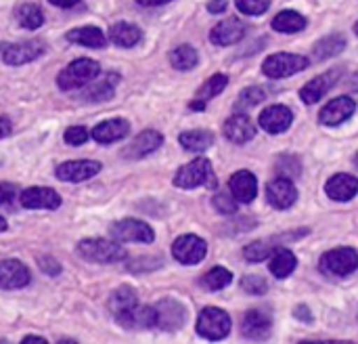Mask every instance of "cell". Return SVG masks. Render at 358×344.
<instances>
[{
	"label": "cell",
	"mask_w": 358,
	"mask_h": 344,
	"mask_svg": "<svg viewBox=\"0 0 358 344\" xmlns=\"http://www.w3.org/2000/svg\"><path fill=\"white\" fill-rule=\"evenodd\" d=\"M78 254L90 263H101V265H113L126 259V250L117 242L99 240V238L82 240L78 244Z\"/></svg>",
	"instance_id": "obj_1"
},
{
	"label": "cell",
	"mask_w": 358,
	"mask_h": 344,
	"mask_svg": "<svg viewBox=\"0 0 358 344\" xmlns=\"http://www.w3.org/2000/svg\"><path fill=\"white\" fill-rule=\"evenodd\" d=\"M99 71H101V65L94 59H76L65 69H61V74L57 76V84L63 90L82 88L90 84L99 76Z\"/></svg>",
	"instance_id": "obj_2"
},
{
	"label": "cell",
	"mask_w": 358,
	"mask_h": 344,
	"mask_svg": "<svg viewBox=\"0 0 358 344\" xmlns=\"http://www.w3.org/2000/svg\"><path fill=\"white\" fill-rule=\"evenodd\" d=\"M231 332V317L216 307H208L201 311L197 319V334L208 340H222Z\"/></svg>",
	"instance_id": "obj_3"
},
{
	"label": "cell",
	"mask_w": 358,
	"mask_h": 344,
	"mask_svg": "<svg viewBox=\"0 0 358 344\" xmlns=\"http://www.w3.org/2000/svg\"><path fill=\"white\" fill-rule=\"evenodd\" d=\"M46 53V46L42 40H25V42H2L0 44V59L6 65H23L29 61H36Z\"/></svg>",
	"instance_id": "obj_4"
},
{
	"label": "cell",
	"mask_w": 358,
	"mask_h": 344,
	"mask_svg": "<svg viewBox=\"0 0 358 344\" xmlns=\"http://www.w3.org/2000/svg\"><path fill=\"white\" fill-rule=\"evenodd\" d=\"M319 267L325 275L344 277L358 269V254L352 248H336V250L323 254Z\"/></svg>",
	"instance_id": "obj_5"
},
{
	"label": "cell",
	"mask_w": 358,
	"mask_h": 344,
	"mask_svg": "<svg viewBox=\"0 0 358 344\" xmlns=\"http://www.w3.org/2000/svg\"><path fill=\"white\" fill-rule=\"evenodd\" d=\"M310 65V61L302 55H292V53H277V55H271L264 65H262V71L268 76V78H287V76H294L302 69H306Z\"/></svg>",
	"instance_id": "obj_6"
},
{
	"label": "cell",
	"mask_w": 358,
	"mask_h": 344,
	"mask_svg": "<svg viewBox=\"0 0 358 344\" xmlns=\"http://www.w3.org/2000/svg\"><path fill=\"white\" fill-rule=\"evenodd\" d=\"M208 183H212V164L206 158L189 162L174 177V185L180 189H195V187L208 185Z\"/></svg>",
	"instance_id": "obj_7"
},
{
	"label": "cell",
	"mask_w": 358,
	"mask_h": 344,
	"mask_svg": "<svg viewBox=\"0 0 358 344\" xmlns=\"http://www.w3.org/2000/svg\"><path fill=\"white\" fill-rule=\"evenodd\" d=\"M153 309H155V328H159L164 332H176L187 322L185 307L180 303L172 301V298L159 301Z\"/></svg>",
	"instance_id": "obj_8"
},
{
	"label": "cell",
	"mask_w": 358,
	"mask_h": 344,
	"mask_svg": "<svg viewBox=\"0 0 358 344\" xmlns=\"http://www.w3.org/2000/svg\"><path fill=\"white\" fill-rule=\"evenodd\" d=\"M208 244L197 235H180L172 244V254L182 265H197L206 259Z\"/></svg>",
	"instance_id": "obj_9"
},
{
	"label": "cell",
	"mask_w": 358,
	"mask_h": 344,
	"mask_svg": "<svg viewBox=\"0 0 358 344\" xmlns=\"http://www.w3.org/2000/svg\"><path fill=\"white\" fill-rule=\"evenodd\" d=\"M111 235L117 242H138V244H151L155 240L153 229L136 219H124L111 227Z\"/></svg>",
	"instance_id": "obj_10"
},
{
	"label": "cell",
	"mask_w": 358,
	"mask_h": 344,
	"mask_svg": "<svg viewBox=\"0 0 358 344\" xmlns=\"http://www.w3.org/2000/svg\"><path fill=\"white\" fill-rule=\"evenodd\" d=\"M136 307H138V296H136V292H134L130 286L117 288V290L111 294L109 303H107L109 313H111V315L115 317V322H120L124 328H126V324H128V319H130V315L134 313Z\"/></svg>",
	"instance_id": "obj_11"
},
{
	"label": "cell",
	"mask_w": 358,
	"mask_h": 344,
	"mask_svg": "<svg viewBox=\"0 0 358 344\" xmlns=\"http://www.w3.org/2000/svg\"><path fill=\"white\" fill-rule=\"evenodd\" d=\"M19 202L29 210H57L61 206V198L55 189L48 187H29L21 191Z\"/></svg>",
	"instance_id": "obj_12"
},
{
	"label": "cell",
	"mask_w": 358,
	"mask_h": 344,
	"mask_svg": "<svg viewBox=\"0 0 358 344\" xmlns=\"http://www.w3.org/2000/svg\"><path fill=\"white\" fill-rule=\"evenodd\" d=\"M101 172V164L92 160H76V162H65L57 166V179L67 181V183H82Z\"/></svg>",
	"instance_id": "obj_13"
},
{
	"label": "cell",
	"mask_w": 358,
	"mask_h": 344,
	"mask_svg": "<svg viewBox=\"0 0 358 344\" xmlns=\"http://www.w3.org/2000/svg\"><path fill=\"white\" fill-rule=\"evenodd\" d=\"M29 269L15 259L0 263V290H19L29 284Z\"/></svg>",
	"instance_id": "obj_14"
},
{
	"label": "cell",
	"mask_w": 358,
	"mask_h": 344,
	"mask_svg": "<svg viewBox=\"0 0 358 344\" xmlns=\"http://www.w3.org/2000/svg\"><path fill=\"white\" fill-rule=\"evenodd\" d=\"M266 198H268L271 206H275V208H279V210H287V208H292V206L296 204L298 191H296L292 179L279 177V179H275V181L268 183V187H266Z\"/></svg>",
	"instance_id": "obj_15"
},
{
	"label": "cell",
	"mask_w": 358,
	"mask_h": 344,
	"mask_svg": "<svg viewBox=\"0 0 358 344\" xmlns=\"http://www.w3.org/2000/svg\"><path fill=\"white\" fill-rule=\"evenodd\" d=\"M130 132V124L128 120L124 118H113V120H105V122H99L90 137L101 143V145H109V143H115V141H122L124 137H128Z\"/></svg>",
	"instance_id": "obj_16"
},
{
	"label": "cell",
	"mask_w": 358,
	"mask_h": 344,
	"mask_svg": "<svg viewBox=\"0 0 358 344\" xmlns=\"http://www.w3.org/2000/svg\"><path fill=\"white\" fill-rule=\"evenodd\" d=\"M292 120H294V113L285 105H271L260 113V126L271 135L285 132L292 126Z\"/></svg>",
	"instance_id": "obj_17"
},
{
	"label": "cell",
	"mask_w": 358,
	"mask_h": 344,
	"mask_svg": "<svg viewBox=\"0 0 358 344\" xmlns=\"http://www.w3.org/2000/svg\"><path fill=\"white\" fill-rule=\"evenodd\" d=\"M229 189L233 193V198L241 204H250L254 202L256 193H258V181L250 170H239L231 177L229 181Z\"/></svg>",
	"instance_id": "obj_18"
},
{
	"label": "cell",
	"mask_w": 358,
	"mask_h": 344,
	"mask_svg": "<svg viewBox=\"0 0 358 344\" xmlns=\"http://www.w3.org/2000/svg\"><path fill=\"white\" fill-rule=\"evenodd\" d=\"M357 109V103L350 97H338L331 103H327V107L321 111V122L325 126H338L342 122H346Z\"/></svg>",
	"instance_id": "obj_19"
},
{
	"label": "cell",
	"mask_w": 358,
	"mask_h": 344,
	"mask_svg": "<svg viewBox=\"0 0 358 344\" xmlns=\"http://www.w3.org/2000/svg\"><path fill=\"white\" fill-rule=\"evenodd\" d=\"M224 137L229 141L237 143V145H243V143H248V141H252L256 137V126L248 116L237 113V116H233V118H229L224 122Z\"/></svg>",
	"instance_id": "obj_20"
},
{
	"label": "cell",
	"mask_w": 358,
	"mask_h": 344,
	"mask_svg": "<svg viewBox=\"0 0 358 344\" xmlns=\"http://www.w3.org/2000/svg\"><path fill=\"white\" fill-rule=\"evenodd\" d=\"M245 36V25L239 19H224L220 21L212 32H210V40L218 46H229L239 42Z\"/></svg>",
	"instance_id": "obj_21"
},
{
	"label": "cell",
	"mask_w": 358,
	"mask_h": 344,
	"mask_svg": "<svg viewBox=\"0 0 358 344\" xmlns=\"http://www.w3.org/2000/svg\"><path fill=\"white\" fill-rule=\"evenodd\" d=\"M336 82H338V69H331V71H327V74H321V76H317L315 80H310L308 84H304V88L300 90V97H302L304 103L313 105V103L321 101V99L325 97V92H327Z\"/></svg>",
	"instance_id": "obj_22"
},
{
	"label": "cell",
	"mask_w": 358,
	"mask_h": 344,
	"mask_svg": "<svg viewBox=\"0 0 358 344\" xmlns=\"http://www.w3.org/2000/svg\"><path fill=\"white\" fill-rule=\"evenodd\" d=\"M325 191L336 202H348L358 193V179L352 174H336L327 181Z\"/></svg>",
	"instance_id": "obj_23"
},
{
	"label": "cell",
	"mask_w": 358,
	"mask_h": 344,
	"mask_svg": "<svg viewBox=\"0 0 358 344\" xmlns=\"http://www.w3.org/2000/svg\"><path fill=\"white\" fill-rule=\"evenodd\" d=\"M162 143H164V137L157 130H143L138 137H134V141L124 151V156H128L132 160H138V158H145V156L153 153L155 149H159Z\"/></svg>",
	"instance_id": "obj_24"
},
{
	"label": "cell",
	"mask_w": 358,
	"mask_h": 344,
	"mask_svg": "<svg viewBox=\"0 0 358 344\" xmlns=\"http://www.w3.org/2000/svg\"><path fill=\"white\" fill-rule=\"evenodd\" d=\"M241 334L254 340L266 338L271 334V317L264 311H248L241 319Z\"/></svg>",
	"instance_id": "obj_25"
},
{
	"label": "cell",
	"mask_w": 358,
	"mask_h": 344,
	"mask_svg": "<svg viewBox=\"0 0 358 344\" xmlns=\"http://www.w3.org/2000/svg\"><path fill=\"white\" fill-rule=\"evenodd\" d=\"M141 38H143L141 27L134 25V23H128V21H120V23L111 25V29H109V40H111L113 44L122 46V48H132V46H136V44L141 42Z\"/></svg>",
	"instance_id": "obj_26"
},
{
	"label": "cell",
	"mask_w": 358,
	"mask_h": 344,
	"mask_svg": "<svg viewBox=\"0 0 358 344\" xmlns=\"http://www.w3.org/2000/svg\"><path fill=\"white\" fill-rule=\"evenodd\" d=\"M67 40L80 46H88V48H103L107 44L105 34L94 27V25H84V27H76L67 32Z\"/></svg>",
	"instance_id": "obj_27"
},
{
	"label": "cell",
	"mask_w": 358,
	"mask_h": 344,
	"mask_svg": "<svg viewBox=\"0 0 358 344\" xmlns=\"http://www.w3.org/2000/svg\"><path fill=\"white\" fill-rule=\"evenodd\" d=\"M117 82H120V74L109 71V74L101 76V80L94 82V84L84 92V97H86L88 101H107V99L113 97V90H115V84H117Z\"/></svg>",
	"instance_id": "obj_28"
},
{
	"label": "cell",
	"mask_w": 358,
	"mask_h": 344,
	"mask_svg": "<svg viewBox=\"0 0 358 344\" xmlns=\"http://www.w3.org/2000/svg\"><path fill=\"white\" fill-rule=\"evenodd\" d=\"M344 48H346V38L340 36V34H331V36H327V38H323V40H319L315 44L313 55H315L317 61H323V59H329V57L340 55Z\"/></svg>",
	"instance_id": "obj_29"
},
{
	"label": "cell",
	"mask_w": 358,
	"mask_h": 344,
	"mask_svg": "<svg viewBox=\"0 0 358 344\" xmlns=\"http://www.w3.org/2000/svg\"><path fill=\"white\" fill-rule=\"evenodd\" d=\"M296 267H298L296 254L289 252V250H285V248L277 250V252L271 256V273H273L275 277H279V280L287 277Z\"/></svg>",
	"instance_id": "obj_30"
},
{
	"label": "cell",
	"mask_w": 358,
	"mask_h": 344,
	"mask_svg": "<svg viewBox=\"0 0 358 344\" xmlns=\"http://www.w3.org/2000/svg\"><path fill=\"white\" fill-rule=\"evenodd\" d=\"M180 145L187 151H206L214 143V135L210 130H187L180 135Z\"/></svg>",
	"instance_id": "obj_31"
},
{
	"label": "cell",
	"mask_w": 358,
	"mask_h": 344,
	"mask_svg": "<svg viewBox=\"0 0 358 344\" xmlns=\"http://www.w3.org/2000/svg\"><path fill=\"white\" fill-rule=\"evenodd\" d=\"M273 27L283 34H294V32H302L306 27V19L296 11H281L273 19Z\"/></svg>",
	"instance_id": "obj_32"
},
{
	"label": "cell",
	"mask_w": 358,
	"mask_h": 344,
	"mask_svg": "<svg viewBox=\"0 0 358 344\" xmlns=\"http://www.w3.org/2000/svg\"><path fill=\"white\" fill-rule=\"evenodd\" d=\"M15 17H17L19 25H23L25 29H38L44 23V15H42L40 6L31 4V2L19 4L15 11Z\"/></svg>",
	"instance_id": "obj_33"
},
{
	"label": "cell",
	"mask_w": 358,
	"mask_h": 344,
	"mask_svg": "<svg viewBox=\"0 0 358 344\" xmlns=\"http://www.w3.org/2000/svg\"><path fill=\"white\" fill-rule=\"evenodd\" d=\"M197 61H199V55H197V50H195L193 46H189V44H182V46H178V48H174V50L170 53V63H172L176 69H180V71L193 69V67L197 65Z\"/></svg>",
	"instance_id": "obj_34"
},
{
	"label": "cell",
	"mask_w": 358,
	"mask_h": 344,
	"mask_svg": "<svg viewBox=\"0 0 358 344\" xmlns=\"http://www.w3.org/2000/svg\"><path fill=\"white\" fill-rule=\"evenodd\" d=\"M128 330H149V328H155V309L153 307H136L134 313L130 315L128 324H126Z\"/></svg>",
	"instance_id": "obj_35"
},
{
	"label": "cell",
	"mask_w": 358,
	"mask_h": 344,
	"mask_svg": "<svg viewBox=\"0 0 358 344\" xmlns=\"http://www.w3.org/2000/svg\"><path fill=\"white\" fill-rule=\"evenodd\" d=\"M227 84H229V76H224V74H214L201 88H199V92H197V99H201V101H210V99H214V97H218L224 88H227Z\"/></svg>",
	"instance_id": "obj_36"
},
{
	"label": "cell",
	"mask_w": 358,
	"mask_h": 344,
	"mask_svg": "<svg viewBox=\"0 0 358 344\" xmlns=\"http://www.w3.org/2000/svg\"><path fill=\"white\" fill-rule=\"evenodd\" d=\"M231 280H233L231 271H227L222 267H216V269H212V271H208L203 275V286L208 290H222V288H227L231 284Z\"/></svg>",
	"instance_id": "obj_37"
},
{
	"label": "cell",
	"mask_w": 358,
	"mask_h": 344,
	"mask_svg": "<svg viewBox=\"0 0 358 344\" xmlns=\"http://www.w3.org/2000/svg\"><path fill=\"white\" fill-rule=\"evenodd\" d=\"M266 99V92H264V88H260V86H250V88H245L241 95H239V99H237V109H245V107H254V105H260L262 101Z\"/></svg>",
	"instance_id": "obj_38"
},
{
	"label": "cell",
	"mask_w": 358,
	"mask_h": 344,
	"mask_svg": "<svg viewBox=\"0 0 358 344\" xmlns=\"http://www.w3.org/2000/svg\"><path fill=\"white\" fill-rule=\"evenodd\" d=\"M241 288H243V292H248L252 296H260L268 290V284L260 275H248L241 280Z\"/></svg>",
	"instance_id": "obj_39"
},
{
	"label": "cell",
	"mask_w": 358,
	"mask_h": 344,
	"mask_svg": "<svg viewBox=\"0 0 358 344\" xmlns=\"http://www.w3.org/2000/svg\"><path fill=\"white\" fill-rule=\"evenodd\" d=\"M235 4L243 15H262L268 11L271 0H235Z\"/></svg>",
	"instance_id": "obj_40"
},
{
	"label": "cell",
	"mask_w": 358,
	"mask_h": 344,
	"mask_svg": "<svg viewBox=\"0 0 358 344\" xmlns=\"http://www.w3.org/2000/svg\"><path fill=\"white\" fill-rule=\"evenodd\" d=\"M243 256L250 263H260V261H264V259L271 256V250H268V246L264 242H254V244H250V246L243 248Z\"/></svg>",
	"instance_id": "obj_41"
},
{
	"label": "cell",
	"mask_w": 358,
	"mask_h": 344,
	"mask_svg": "<svg viewBox=\"0 0 358 344\" xmlns=\"http://www.w3.org/2000/svg\"><path fill=\"white\" fill-rule=\"evenodd\" d=\"M88 137H90V132H88L84 126H69V128L65 130V135H63L65 143H67V145H73V147L84 145V143L88 141Z\"/></svg>",
	"instance_id": "obj_42"
},
{
	"label": "cell",
	"mask_w": 358,
	"mask_h": 344,
	"mask_svg": "<svg viewBox=\"0 0 358 344\" xmlns=\"http://www.w3.org/2000/svg\"><path fill=\"white\" fill-rule=\"evenodd\" d=\"M214 208L222 214H235L237 200L233 198V193H216L214 195Z\"/></svg>",
	"instance_id": "obj_43"
},
{
	"label": "cell",
	"mask_w": 358,
	"mask_h": 344,
	"mask_svg": "<svg viewBox=\"0 0 358 344\" xmlns=\"http://www.w3.org/2000/svg\"><path fill=\"white\" fill-rule=\"evenodd\" d=\"M38 265H40V269H42L46 275H50V277H55V275L61 273V265H59L55 259H50V256H42V259L38 261Z\"/></svg>",
	"instance_id": "obj_44"
},
{
	"label": "cell",
	"mask_w": 358,
	"mask_h": 344,
	"mask_svg": "<svg viewBox=\"0 0 358 344\" xmlns=\"http://www.w3.org/2000/svg\"><path fill=\"white\" fill-rule=\"evenodd\" d=\"M13 195H15V187H13V185H4V183H0V204L10 202V200H13Z\"/></svg>",
	"instance_id": "obj_45"
},
{
	"label": "cell",
	"mask_w": 358,
	"mask_h": 344,
	"mask_svg": "<svg viewBox=\"0 0 358 344\" xmlns=\"http://www.w3.org/2000/svg\"><path fill=\"white\" fill-rule=\"evenodd\" d=\"M227 6H229L227 0H210L208 2V11L210 13H222V11H227Z\"/></svg>",
	"instance_id": "obj_46"
},
{
	"label": "cell",
	"mask_w": 358,
	"mask_h": 344,
	"mask_svg": "<svg viewBox=\"0 0 358 344\" xmlns=\"http://www.w3.org/2000/svg\"><path fill=\"white\" fill-rule=\"evenodd\" d=\"M10 132H13V124H10V120H8V118H4V116H0V139L8 137Z\"/></svg>",
	"instance_id": "obj_47"
},
{
	"label": "cell",
	"mask_w": 358,
	"mask_h": 344,
	"mask_svg": "<svg viewBox=\"0 0 358 344\" xmlns=\"http://www.w3.org/2000/svg\"><path fill=\"white\" fill-rule=\"evenodd\" d=\"M50 4H55V6H59V8H71V6H76L78 2H82V0H48Z\"/></svg>",
	"instance_id": "obj_48"
},
{
	"label": "cell",
	"mask_w": 358,
	"mask_h": 344,
	"mask_svg": "<svg viewBox=\"0 0 358 344\" xmlns=\"http://www.w3.org/2000/svg\"><path fill=\"white\" fill-rule=\"evenodd\" d=\"M141 6H159V4H166L170 0H136Z\"/></svg>",
	"instance_id": "obj_49"
},
{
	"label": "cell",
	"mask_w": 358,
	"mask_h": 344,
	"mask_svg": "<svg viewBox=\"0 0 358 344\" xmlns=\"http://www.w3.org/2000/svg\"><path fill=\"white\" fill-rule=\"evenodd\" d=\"M304 311H306V307H300V309L296 311V315H298V317H302V319H310V315H308V313H304Z\"/></svg>",
	"instance_id": "obj_50"
},
{
	"label": "cell",
	"mask_w": 358,
	"mask_h": 344,
	"mask_svg": "<svg viewBox=\"0 0 358 344\" xmlns=\"http://www.w3.org/2000/svg\"><path fill=\"white\" fill-rule=\"evenodd\" d=\"M31 340H38V343H46V338H42V336H25V338H23V343H31Z\"/></svg>",
	"instance_id": "obj_51"
},
{
	"label": "cell",
	"mask_w": 358,
	"mask_h": 344,
	"mask_svg": "<svg viewBox=\"0 0 358 344\" xmlns=\"http://www.w3.org/2000/svg\"><path fill=\"white\" fill-rule=\"evenodd\" d=\"M2 231H6V221L0 216V233H2Z\"/></svg>",
	"instance_id": "obj_52"
},
{
	"label": "cell",
	"mask_w": 358,
	"mask_h": 344,
	"mask_svg": "<svg viewBox=\"0 0 358 344\" xmlns=\"http://www.w3.org/2000/svg\"><path fill=\"white\" fill-rule=\"evenodd\" d=\"M355 32H357V34H358V21H357V25H355Z\"/></svg>",
	"instance_id": "obj_53"
},
{
	"label": "cell",
	"mask_w": 358,
	"mask_h": 344,
	"mask_svg": "<svg viewBox=\"0 0 358 344\" xmlns=\"http://www.w3.org/2000/svg\"><path fill=\"white\" fill-rule=\"evenodd\" d=\"M355 160H357V166H358V153H357V158H355Z\"/></svg>",
	"instance_id": "obj_54"
}]
</instances>
